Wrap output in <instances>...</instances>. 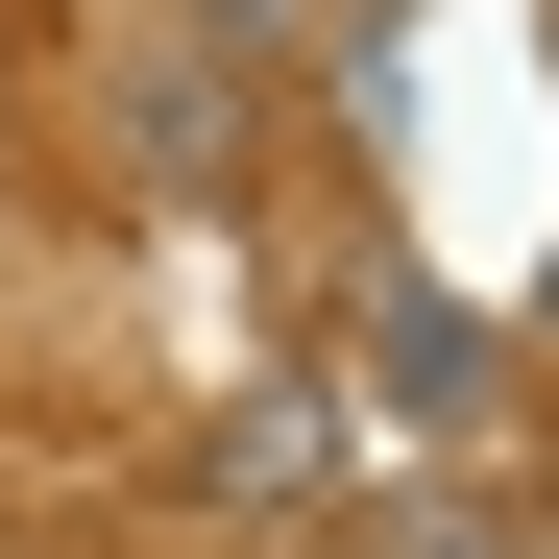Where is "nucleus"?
Returning <instances> with one entry per match:
<instances>
[{"mask_svg": "<svg viewBox=\"0 0 559 559\" xmlns=\"http://www.w3.org/2000/svg\"><path fill=\"white\" fill-rule=\"evenodd\" d=\"M390 559H487V535H390Z\"/></svg>", "mask_w": 559, "mask_h": 559, "instance_id": "1", "label": "nucleus"}]
</instances>
